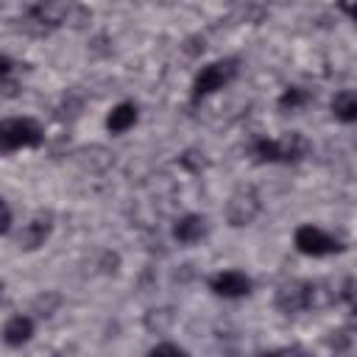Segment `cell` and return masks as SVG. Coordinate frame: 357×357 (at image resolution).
I'll return each instance as SVG.
<instances>
[{"label": "cell", "mask_w": 357, "mask_h": 357, "mask_svg": "<svg viewBox=\"0 0 357 357\" xmlns=\"http://www.w3.org/2000/svg\"><path fill=\"white\" fill-rule=\"evenodd\" d=\"M45 134L36 120L31 117H8L0 123V148L17 151V148H36L42 145Z\"/></svg>", "instance_id": "1"}, {"label": "cell", "mask_w": 357, "mask_h": 357, "mask_svg": "<svg viewBox=\"0 0 357 357\" xmlns=\"http://www.w3.org/2000/svg\"><path fill=\"white\" fill-rule=\"evenodd\" d=\"M234 75H237V61H234V59H223V61H212V64H206V67L195 75L192 98L201 100V98L212 95V92L220 89L223 84H229Z\"/></svg>", "instance_id": "2"}, {"label": "cell", "mask_w": 357, "mask_h": 357, "mask_svg": "<svg viewBox=\"0 0 357 357\" xmlns=\"http://www.w3.org/2000/svg\"><path fill=\"white\" fill-rule=\"evenodd\" d=\"M296 248L307 257H324V254H337L346 245L318 226H298L296 229Z\"/></svg>", "instance_id": "3"}, {"label": "cell", "mask_w": 357, "mask_h": 357, "mask_svg": "<svg viewBox=\"0 0 357 357\" xmlns=\"http://www.w3.org/2000/svg\"><path fill=\"white\" fill-rule=\"evenodd\" d=\"M259 212V195L254 190H237L226 204V218L231 226H248Z\"/></svg>", "instance_id": "4"}, {"label": "cell", "mask_w": 357, "mask_h": 357, "mask_svg": "<svg viewBox=\"0 0 357 357\" xmlns=\"http://www.w3.org/2000/svg\"><path fill=\"white\" fill-rule=\"evenodd\" d=\"M310 284L312 282H287L276 293V307L282 312H301L310 310Z\"/></svg>", "instance_id": "5"}, {"label": "cell", "mask_w": 357, "mask_h": 357, "mask_svg": "<svg viewBox=\"0 0 357 357\" xmlns=\"http://www.w3.org/2000/svg\"><path fill=\"white\" fill-rule=\"evenodd\" d=\"M209 287L223 298H240L251 293V279L240 271H220L218 276H212Z\"/></svg>", "instance_id": "6"}, {"label": "cell", "mask_w": 357, "mask_h": 357, "mask_svg": "<svg viewBox=\"0 0 357 357\" xmlns=\"http://www.w3.org/2000/svg\"><path fill=\"white\" fill-rule=\"evenodd\" d=\"M70 8H73L70 0H39L31 8V20L39 22L42 28H53V25H61L70 17Z\"/></svg>", "instance_id": "7"}, {"label": "cell", "mask_w": 357, "mask_h": 357, "mask_svg": "<svg viewBox=\"0 0 357 357\" xmlns=\"http://www.w3.org/2000/svg\"><path fill=\"white\" fill-rule=\"evenodd\" d=\"M204 234H206V218H201V215H184V218L173 226V237H176L178 243H184V245L198 243Z\"/></svg>", "instance_id": "8"}, {"label": "cell", "mask_w": 357, "mask_h": 357, "mask_svg": "<svg viewBox=\"0 0 357 357\" xmlns=\"http://www.w3.org/2000/svg\"><path fill=\"white\" fill-rule=\"evenodd\" d=\"M47 234H50V218H33V220L25 223L22 231H20V248L33 251V248L45 245Z\"/></svg>", "instance_id": "9"}, {"label": "cell", "mask_w": 357, "mask_h": 357, "mask_svg": "<svg viewBox=\"0 0 357 357\" xmlns=\"http://www.w3.org/2000/svg\"><path fill=\"white\" fill-rule=\"evenodd\" d=\"M31 335H33V321H31L28 315H14V318H8V324L3 326V340H6L8 346H22V343L31 340Z\"/></svg>", "instance_id": "10"}, {"label": "cell", "mask_w": 357, "mask_h": 357, "mask_svg": "<svg viewBox=\"0 0 357 357\" xmlns=\"http://www.w3.org/2000/svg\"><path fill=\"white\" fill-rule=\"evenodd\" d=\"M134 123H137V106H134V103H117V106L109 112V117H106V128H109L112 134H123V131H128Z\"/></svg>", "instance_id": "11"}, {"label": "cell", "mask_w": 357, "mask_h": 357, "mask_svg": "<svg viewBox=\"0 0 357 357\" xmlns=\"http://www.w3.org/2000/svg\"><path fill=\"white\" fill-rule=\"evenodd\" d=\"M332 112H335L337 120L354 123V120H357V98H354V92H351V89L337 92V95L332 98Z\"/></svg>", "instance_id": "12"}, {"label": "cell", "mask_w": 357, "mask_h": 357, "mask_svg": "<svg viewBox=\"0 0 357 357\" xmlns=\"http://www.w3.org/2000/svg\"><path fill=\"white\" fill-rule=\"evenodd\" d=\"M279 145H282V162H298V159H304L307 156V139L301 137V134H284L282 139H279Z\"/></svg>", "instance_id": "13"}, {"label": "cell", "mask_w": 357, "mask_h": 357, "mask_svg": "<svg viewBox=\"0 0 357 357\" xmlns=\"http://www.w3.org/2000/svg\"><path fill=\"white\" fill-rule=\"evenodd\" d=\"M254 156L259 162H282V145H279V139H257L254 142Z\"/></svg>", "instance_id": "14"}, {"label": "cell", "mask_w": 357, "mask_h": 357, "mask_svg": "<svg viewBox=\"0 0 357 357\" xmlns=\"http://www.w3.org/2000/svg\"><path fill=\"white\" fill-rule=\"evenodd\" d=\"M307 100H310V95H307L304 89H298V86H290V89H284V92H282V98H279V106L293 112V109L304 106Z\"/></svg>", "instance_id": "15"}, {"label": "cell", "mask_w": 357, "mask_h": 357, "mask_svg": "<svg viewBox=\"0 0 357 357\" xmlns=\"http://www.w3.org/2000/svg\"><path fill=\"white\" fill-rule=\"evenodd\" d=\"M151 354H184V349L176 346V343H159V346L151 349Z\"/></svg>", "instance_id": "16"}, {"label": "cell", "mask_w": 357, "mask_h": 357, "mask_svg": "<svg viewBox=\"0 0 357 357\" xmlns=\"http://www.w3.org/2000/svg\"><path fill=\"white\" fill-rule=\"evenodd\" d=\"M11 229V209L0 201V234H6Z\"/></svg>", "instance_id": "17"}, {"label": "cell", "mask_w": 357, "mask_h": 357, "mask_svg": "<svg viewBox=\"0 0 357 357\" xmlns=\"http://www.w3.org/2000/svg\"><path fill=\"white\" fill-rule=\"evenodd\" d=\"M8 70H11V61H8V56H3V53H0V78H3Z\"/></svg>", "instance_id": "18"}, {"label": "cell", "mask_w": 357, "mask_h": 357, "mask_svg": "<svg viewBox=\"0 0 357 357\" xmlns=\"http://www.w3.org/2000/svg\"><path fill=\"white\" fill-rule=\"evenodd\" d=\"M0 298H3V282H0Z\"/></svg>", "instance_id": "19"}]
</instances>
